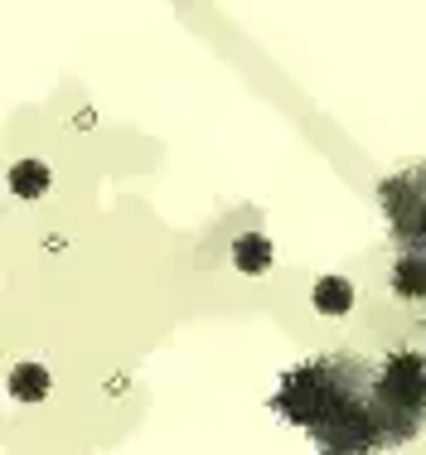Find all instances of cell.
<instances>
[{
	"label": "cell",
	"instance_id": "7",
	"mask_svg": "<svg viewBox=\"0 0 426 455\" xmlns=\"http://www.w3.org/2000/svg\"><path fill=\"white\" fill-rule=\"evenodd\" d=\"M49 387H53V378H49L44 363H15L10 368V397H15V403L35 407V403L49 397Z\"/></svg>",
	"mask_w": 426,
	"mask_h": 455
},
{
	"label": "cell",
	"instance_id": "4",
	"mask_svg": "<svg viewBox=\"0 0 426 455\" xmlns=\"http://www.w3.org/2000/svg\"><path fill=\"white\" fill-rule=\"evenodd\" d=\"M271 262H277V247H271L267 233H243V237L233 243V267H237L243 276H253V281L267 276Z\"/></svg>",
	"mask_w": 426,
	"mask_h": 455
},
{
	"label": "cell",
	"instance_id": "3",
	"mask_svg": "<svg viewBox=\"0 0 426 455\" xmlns=\"http://www.w3.org/2000/svg\"><path fill=\"white\" fill-rule=\"evenodd\" d=\"M378 199H383V219L398 237V247L426 252V165L388 175L378 184Z\"/></svg>",
	"mask_w": 426,
	"mask_h": 455
},
{
	"label": "cell",
	"instance_id": "5",
	"mask_svg": "<svg viewBox=\"0 0 426 455\" xmlns=\"http://www.w3.org/2000/svg\"><path fill=\"white\" fill-rule=\"evenodd\" d=\"M310 306L320 310L325 320L349 315V310H354V281H349V276H320L310 286Z\"/></svg>",
	"mask_w": 426,
	"mask_h": 455
},
{
	"label": "cell",
	"instance_id": "1",
	"mask_svg": "<svg viewBox=\"0 0 426 455\" xmlns=\"http://www.w3.org/2000/svg\"><path fill=\"white\" fill-rule=\"evenodd\" d=\"M368 393H374V368L349 354H334V359H310L291 368L271 407L291 427L310 431L320 451H374L383 446V431L368 407Z\"/></svg>",
	"mask_w": 426,
	"mask_h": 455
},
{
	"label": "cell",
	"instance_id": "6",
	"mask_svg": "<svg viewBox=\"0 0 426 455\" xmlns=\"http://www.w3.org/2000/svg\"><path fill=\"white\" fill-rule=\"evenodd\" d=\"M392 296L398 300H426V252H407L392 262Z\"/></svg>",
	"mask_w": 426,
	"mask_h": 455
},
{
	"label": "cell",
	"instance_id": "8",
	"mask_svg": "<svg viewBox=\"0 0 426 455\" xmlns=\"http://www.w3.org/2000/svg\"><path fill=\"white\" fill-rule=\"evenodd\" d=\"M49 184H53V170L44 160H15L10 165V194H20V199H44Z\"/></svg>",
	"mask_w": 426,
	"mask_h": 455
},
{
	"label": "cell",
	"instance_id": "2",
	"mask_svg": "<svg viewBox=\"0 0 426 455\" xmlns=\"http://www.w3.org/2000/svg\"><path fill=\"white\" fill-rule=\"evenodd\" d=\"M368 407L378 417L383 446H407L426 421V359L422 354H412V349L388 354L383 368L374 373Z\"/></svg>",
	"mask_w": 426,
	"mask_h": 455
}]
</instances>
